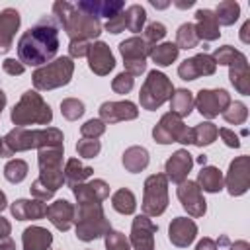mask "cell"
I'll return each mask as SVG.
<instances>
[{"instance_id":"1","label":"cell","mask_w":250,"mask_h":250,"mask_svg":"<svg viewBox=\"0 0 250 250\" xmlns=\"http://www.w3.org/2000/svg\"><path fill=\"white\" fill-rule=\"evenodd\" d=\"M59 51V25L55 18H43L33 27H29L18 41V57L25 66H43L55 59Z\"/></svg>"},{"instance_id":"2","label":"cell","mask_w":250,"mask_h":250,"mask_svg":"<svg viewBox=\"0 0 250 250\" xmlns=\"http://www.w3.org/2000/svg\"><path fill=\"white\" fill-rule=\"evenodd\" d=\"M62 146H45L39 148L37 162H39V178L31 184V195L35 199L47 201L55 195L59 188L64 184V172H62Z\"/></svg>"},{"instance_id":"3","label":"cell","mask_w":250,"mask_h":250,"mask_svg":"<svg viewBox=\"0 0 250 250\" xmlns=\"http://www.w3.org/2000/svg\"><path fill=\"white\" fill-rule=\"evenodd\" d=\"M53 18L57 21V25H61L66 35L70 37V41H90L96 39L102 33V23L100 20L82 14L80 10H76L74 4L68 2H55L53 4Z\"/></svg>"},{"instance_id":"4","label":"cell","mask_w":250,"mask_h":250,"mask_svg":"<svg viewBox=\"0 0 250 250\" xmlns=\"http://www.w3.org/2000/svg\"><path fill=\"white\" fill-rule=\"evenodd\" d=\"M4 152L2 156H12L29 148H45V146H62V133L55 127L47 129H25L16 127L2 139Z\"/></svg>"},{"instance_id":"5","label":"cell","mask_w":250,"mask_h":250,"mask_svg":"<svg viewBox=\"0 0 250 250\" xmlns=\"http://www.w3.org/2000/svg\"><path fill=\"white\" fill-rule=\"evenodd\" d=\"M74 225H76V236L82 242L96 240L100 236H105V232L111 229L109 221L105 219V213L102 209V203H78L74 207Z\"/></svg>"},{"instance_id":"6","label":"cell","mask_w":250,"mask_h":250,"mask_svg":"<svg viewBox=\"0 0 250 250\" xmlns=\"http://www.w3.org/2000/svg\"><path fill=\"white\" fill-rule=\"evenodd\" d=\"M10 117H12V121L18 127H25V125H49L51 119H53V111H51L49 104H45L43 98L35 90H27V92H23V96L20 98V102L14 105Z\"/></svg>"},{"instance_id":"7","label":"cell","mask_w":250,"mask_h":250,"mask_svg":"<svg viewBox=\"0 0 250 250\" xmlns=\"http://www.w3.org/2000/svg\"><path fill=\"white\" fill-rule=\"evenodd\" d=\"M74 62L70 57H59L53 62H47L39 66L33 72V86L37 90H55L61 86H66L72 78Z\"/></svg>"},{"instance_id":"8","label":"cell","mask_w":250,"mask_h":250,"mask_svg":"<svg viewBox=\"0 0 250 250\" xmlns=\"http://www.w3.org/2000/svg\"><path fill=\"white\" fill-rule=\"evenodd\" d=\"M172 92H174V86H172L170 78L160 70H150L145 78V84L141 86V92H139L141 107L148 109V111H154L164 102L170 100Z\"/></svg>"},{"instance_id":"9","label":"cell","mask_w":250,"mask_h":250,"mask_svg":"<svg viewBox=\"0 0 250 250\" xmlns=\"http://www.w3.org/2000/svg\"><path fill=\"white\" fill-rule=\"evenodd\" d=\"M168 207V180L164 174H152L145 180L143 215L158 217Z\"/></svg>"},{"instance_id":"10","label":"cell","mask_w":250,"mask_h":250,"mask_svg":"<svg viewBox=\"0 0 250 250\" xmlns=\"http://www.w3.org/2000/svg\"><path fill=\"white\" fill-rule=\"evenodd\" d=\"M152 137L160 145H170V143L191 145V141H193L191 127L184 125V121L178 115H174L172 111H168L160 117V121L152 129Z\"/></svg>"},{"instance_id":"11","label":"cell","mask_w":250,"mask_h":250,"mask_svg":"<svg viewBox=\"0 0 250 250\" xmlns=\"http://www.w3.org/2000/svg\"><path fill=\"white\" fill-rule=\"evenodd\" d=\"M119 51L125 61V72H129L131 76H139L146 70V57H148L150 47L145 43L143 37L133 35V37L121 41Z\"/></svg>"},{"instance_id":"12","label":"cell","mask_w":250,"mask_h":250,"mask_svg":"<svg viewBox=\"0 0 250 250\" xmlns=\"http://www.w3.org/2000/svg\"><path fill=\"white\" fill-rule=\"evenodd\" d=\"M225 186L230 195H242L250 188V156L242 154L229 164Z\"/></svg>"},{"instance_id":"13","label":"cell","mask_w":250,"mask_h":250,"mask_svg":"<svg viewBox=\"0 0 250 250\" xmlns=\"http://www.w3.org/2000/svg\"><path fill=\"white\" fill-rule=\"evenodd\" d=\"M230 104V94L223 88H217V90H199L197 98H195V105H197V111L207 117V119H213L217 117L219 113H223Z\"/></svg>"},{"instance_id":"14","label":"cell","mask_w":250,"mask_h":250,"mask_svg":"<svg viewBox=\"0 0 250 250\" xmlns=\"http://www.w3.org/2000/svg\"><path fill=\"white\" fill-rule=\"evenodd\" d=\"M178 199L182 203V207L188 211V215L191 217H203L205 211H207V203L203 199V193H201V188L197 186V182H191V180H186L182 184H178Z\"/></svg>"},{"instance_id":"15","label":"cell","mask_w":250,"mask_h":250,"mask_svg":"<svg viewBox=\"0 0 250 250\" xmlns=\"http://www.w3.org/2000/svg\"><path fill=\"white\" fill-rule=\"evenodd\" d=\"M158 227L146 217V215H137L131 225V238L129 244L133 250H154V234Z\"/></svg>"},{"instance_id":"16","label":"cell","mask_w":250,"mask_h":250,"mask_svg":"<svg viewBox=\"0 0 250 250\" xmlns=\"http://www.w3.org/2000/svg\"><path fill=\"white\" fill-rule=\"evenodd\" d=\"M217 70V62L209 53H199L191 59H186L178 66V74L182 80H197L201 76H211Z\"/></svg>"},{"instance_id":"17","label":"cell","mask_w":250,"mask_h":250,"mask_svg":"<svg viewBox=\"0 0 250 250\" xmlns=\"http://www.w3.org/2000/svg\"><path fill=\"white\" fill-rule=\"evenodd\" d=\"M88 66L94 74L98 76H105L109 74V70H113L115 66V59L111 55V49L104 43V41H92L90 49H88Z\"/></svg>"},{"instance_id":"18","label":"cell","mask_w":250,"mask_h":250,"mask_svg":"<svg viewBox=\"0 0 250 250\" xmlns=\"http://www.w3.org/2000/svg\"><path fill=\"white\" fill-rule=\"evenodd\" d=\"M191 166H193L191 154H189L186 148H180V150H176V152L166 160V164H164V172H166V174H164V176H166V180L172 182V184H182V182L188 180V174H189Z\"/></svg>"},{"instance_id":"19","label":"cell","mask_w":250,"mask_h":250,"mask_svg":"<svg viewBox=\"0 0 250 250\" xmlns=\"http://www.w3.org/2000/svg\"><path fill=\"white\" fill-rule=\"evenodd\" d=\"M139 109L133 102H104L100 105V119L104 123H119V121H129L137 119Z\"/></svg>"},{"instance_id":"20","label":"cell","mask_w":250,"mask_h":250,"mask_svg":"<svg viewBox=\"0 0 250 250\" xmlns=\"http://www.w3.org/2000/svg\"><path fill=\"white\" fill-rule=\"evenodd\" d=\"M197 236V225L188 217H176L168 227V238L174 246L186 248Z\"/></svg>"},{"instance_id":"21","label":"cell","mask_w":250,"mask_h":250,"mask_svg":"<svg viewBox=\"0 0 250 250\" xmlns=\"http://www.w3.org/2000/svg\"><path fill=\"white\" fill-rule=\"evenodd\" d=\"M74 6L82 14L92 16L96 20H100V18H107L109 20L115 14H119V12L125 10V4L121 0H113V2H109V0H84V2H78Z\"/></svg>"},{"instance_id":"22","label":"cell","mask_w":250,"mask_h":250,"mask_svg":"<svg viewBox=\"0 0 250 250\" xmlns=\"http://www.w3.org/2000/svg\"><path fill=\"white\" fill-rule=\"evenodd\" d=\"M72 193L78 203H102L104 199L109 197V186L104 180H92L74 186Z\"/></svg>"},{"instance_id":"23","label":"cell","mask_w":250,"mask_h":250,"mask_svg":"<svg viewBox=\"0 0 250 250\" xmlns=\"http://www.w3.org/2000/svg\"><path fill=\"white\" fill-rule=\"evenodd\" d=\"M20 12L14 8H6L0 12V55L8 53L14 43V35L20 27Z\"/></svg>"},{"instance_id":"24","label":"cell","mask_w":250,"mask_h":250,"mask_svg":"<svg viewBox=\"0 0 250 250\" xmlns=\"http://www.w3.org/2000/svg\"><path fill=\"white\" fill-rule=\"evenodd\" d=\"M74 205L72 203H68L66 199H57V201H53L49 207H47V219L53 223V227L55 229H59V230H68L70 227H72V223H74Z\"/></svg>"},{"instance_id":"25","label":"cell","mask_w":250,"mask_h":250,"mask_svg":"<svg viewBox=\"0 0 250 250\" xmlns=\"http://www.w3.org/2000/svg\"><path fill=\"white\" fill-rule=\"evenodd\" d=\"M47 203L41 201V199H16L12 205H10V211L12 215L18 219V221H33V219H43L47 215Z\"/></svg>"},{"instance_id":"26","label":"cell","mask_w":250,"mask_h":250,"mask_svg":"<svg viewBox=\"0 0 250 250\" xmlns=\"http://www.w3.org/2000/svg\"><path fill=\"white\" fill-rule=\"evenodd\" d=\"M195 33L199 39L203 41H215L221 37V31H219V21L215 18V12L213 10H207V8H201L195 12Z\"/></svg>"},{"instance_id":"27","label":"cell","mask_w":250,"mask_h":250,"mask_svg":"<svg viewBox=\"0 0 250 250\" xmlns=\"http://www.w3.org/2000/svg\"><path fill=\"white\" fill-rule=\"evenodd\" d=\"M23 250H49L53 234L43 227H27L21 234Z\"/></svg>"},{"instance_id":"28","label":"cell","mask_w":250,"mask_h":250,"mask_svg":"<svg viewBox=\"0 0 250 250\" xmlns=\"http://www.w3.org/2000/svg\"><path fill=\"white\" fill-rule=\"evenodd\" d=\"M148 160H150L148 158V150L145 146H129L123 152V158H121L125 170L131 172V174H137V172L145 170L148 166Z\"/></svg>"},{"instance_id":"29","label":"cell","mask_w":250,"mask_h":250,"mask_svg":"<svg viewBox=\"0 0 250 250\" xmlns=\"http://www.w3.org/2000/svg\"><path fill=\"white\" fill-rule=\"evenodd\" d=\"M62 172H64V184L70 186V189H72L74 186L84 184V182L94 174V168L84 166L78 158H70V160L66 162V166H64Z\"/></svg>"},{"instance_id":"30","label":"cell","mask_w":250,"mask_h":250,"mask_svg":"<svg viewBox=\"0 0 250 250\" xmlns=\"http://www.w3.org/2000/svg\"><path fill=\"white\" fill-rule=\"evenodd\" d=\"M193 105H195V98H193V94L189 90L180 88V90H174L172 92V96H170V109L180 119L182 117H188L191 113Z\"/></svg>"},{"instance_id":"31","label":"cell","mask_w":250,"mask_h":250,"mask_svg":"<svg viewBox=\"0 0 250 250\" xmlns=\"http://www.w3.org/2000/svg\"><path fill=\"white\" fill-rule=\"evenodd\" d=\"M197 186L203 189V191H209V193H217L223 189L225 186V178L221 174L219 168L215 166H203L199 176H197Z\"/></svg>"},{"instance_id":"32","label":"cell","mask_w":250,"mask_h":250,"mask_svg":"<svg viewBox=\"0 0 250 250\" xmlns=\"http://www.w3.org/2000/svg\"><path fill=\"white\" fill-rule=\"evenodd\" d=\"M229 78L230 84L234 86V90L242 96L250 94V68L248 62H240V64H232L229 66Z\"/></svg>"},{"instance_id":"33","label":"cell","mask_w":250,"mask_h":250,"mask_svg":"<svg viewBox=\"0 0 250 250\" xmlns=\"http://www.w3.org/2000/svg\"><path fill=\"white\" fill-rule=\"evenodd\" d=\"M178 53H180V49L176 47V43H160V45L150 47L148 57L158 66H168L178 59Z\"/></svg>"},{"instance_id":"34","label":"cell","mask_w":250,"mask_h":250,"mask_svg":"<svg viewBox=\"0 0 250 250\" xmlns=\"http://www.w3.org/2000/svg\"><path fill=\"white\" fill-rule=\"evenodd\" d=\"M111 207H113L117 213H121V215H131V213H135L137 199H135V195H133L131 189L121 188V189H117V191L111 195Z\"/></svg>"},{"instance_id":"35","label":"cell","mask_w":250,"mask_h":250,"mask_svg":"<svg viewBox=\"0 0 250 250\" xmlns=\"http://www.w3.org/2000/svg\"><path fill=\"white\" fill-rule=\"evenodd\" d=\"M217 125H213L211 121H203L195 127H191V135H193V141L191 145L195 146H207L211 145L215 139H217Z\"/></svg>"},{"instance_id":"36","label":"cell","mask_w":250,"mask_h":250,"mask_svg":"<svg viewBox=\"0 0 250 250\" xmlns=\"http://www.w3.org/2000/svg\"><path fill=\"white\" fill-rule=\"evenodd\" d=\"M238 16H240V6L234 0H225L215 10V18L219 25H232L238 20Z\"/></svg>"},{"instance_id":"37","label":"cell","mask_w":250,"mask_h":250,"mask_svg":"<svg viewBox=\"0 0 250 250\" xmlns=\"http://www.w3.org/2000/svg\"><path fill=\"white\" fill-rule=\"evenodd\" d=\"M199 45V37L195 33L193 23H182L176 31V47L178 49H195Z\"/></svg>"},{"instance_id":"38","label":"cell","mask_w":250,"mask_h":250,"mask_svg":"<svg viewBox=\"0 0 250 250\" xmlns=\"http://www.w3.org/2000/svg\"><path fill=\"white\" fill-rule=\"evenodd\" d=\"M211 57H213L215 62L225 64V66H232V64L246 62V57H244L240 51H236L234 47H230V45H223V47H219Z\"/></svg>"},{"instance_id":"39","label":"cell","mask_w":250,"mask_h":250,"mask_svg":"<svg viewBox=\"0 0 250 250\" xmlns=\"http://www.w3.org/2000/svg\"><path fill=\"white\" fill-rule=\"evenodd\" d=\"M125 18H127V29L133 31V33H139L143 31V25L146 21V12L143 6L139 4H131L127 10H125Z\"/></svg>"},{"instance_id":"40","label":"cell","mask_w":250,"mask_h":250,"mask_svg":"<svg viewBox=\"0 0 250 250\" xmlns=\"http://www.w3.org/2000/svg\"><path fill=\"white\" fill-rule=\"evenodd\" d=\"M27 176V162L21 158H14L4 166V178L10 184H20Z\"/></svg>"},{"instance_id":"41","label":"cell","mask_w":250,"mask_h":250,"mask_svg":"<svg viewBox=\"0 0 250 250\" xmlns=\"http://www.w3.org/2000/svg\"><path fill=\"white\" fill-rule=\"evenodd\" d=\"M225 117L227 123L230 125H242L246 119H248V107L242 104V102H230L229 107L221 113Z\"/></svg>"},{"instance_id":"42","label":"cell","mask_w":250,"mask_h":250,"mask_svg":"<svg viewBox=\"0 0 250 250\" xmlns=\"http://www.w3.org/2000/svg\"><path fill=\"white\" fill-rule=\"evenodd\" d=\"M61 111H62V117H66L68 121H76L84 113V104L76 98H66L61 102Z\"/></svg>"},{"instance_id":"43","label":"cell","mask_w":250,"mask_h":250,"mask_svg":"<svg viewBox=\"0 0 250 250\" xmlns=\"http://www.w3.org/2000/svg\"><path fill=\"white\" fill-rule=\"evenodd\" d=\"M105 248L107 250H133L129 240H127V236L123 232L111 230V229L105 232Z\"/></svg>"},{"instance_id":"44","label":"cell","mask_w":250,"mask_h":250,"mask_svg":"<svg viewBox=\"0 0 250 250\" xmlns=\"http://www.w3.org/2000/svg\"><path fill=\"white\" fill-rule=\"evenodd\" d=\"M166 35V25L164 23H160V21H152V23H148L146 25V29H145V43L148 45V47H154L162 37Z\"/></svg>"},{"instance_id":"45","label":"cell","mask_w":250,"mask_h":250,"mask_svg":"<svg viewBox=\"0 0 250 250\" xmlns=\"http://www.w3.org/2000/svg\"><path fill=\"white\" fill-rule=\"evenodd\" d=\"M105 133V123L102 119H88L80 127V135L84 139H100Z\"/></svg>"},{"instance_id":"46","label":"cell","mask_w":250,"mask_h":250,"mask_svg":"<svg viewBox=\"0 0 250 250\" xmlns=\"http://www.w3.org/2000/svg\"><path fill=\"white\" fill-rule=\"evenodd\" d=\"M102 150V145L98 139H80L78 145H76V152L82 156V158H94L98 156V152Z\"/></svg>"},{"instance_id":"47","label":"cell","mask_w":250,"mask_h":250,"mask_svg":"<svg viewBox=\"0 0 250 250\" xmlns=\"http://www.w3.org/2000/svg\"><path fill=\"white\" fill-rule=\"evenodd\" d=\"M133 84H135V76H131L129 72H119L115 78H113V82H111V88H113V92L115 94H129L131 90H133Z\"/></svg>"},{"instance_id":"48","label":"cell","mask_w":250,"mask_h":250,"mask_svg":"<svg viewBox=\"0 0 250 250\" xmlns=\"http://www.w3.org/2000/svg\"><path fill=\"white\" fill-rule=\"evenodd\" d=\"M125 27H127L125 10L119 12V14H115L113 18H109V20L105 21V29H107L109 33H121V31H125Z\"/></svg>"},{"instance_id":"49","label":"cell","mask_w":250,"mask_h":250,"mask_svg":"<svg viewBox=\"0 0 250 250\" xmlns=\"http://www.w3.org/2000/svg\"><path fill=\"white\" fill-rule=\"evenodd\" d=\"M90 45H92L90 41H70V43H68V55H70V59L86 57Z\"/></svg>"},{"instance_id":"50","label":"cell","mask_w":250,"mask_h":250,"mask_svg":"<svg viewBox=\"0 0 250 250\" xmlns=\"http://www.w3.org/2000/svg\"><path fill=\"white\" fill-rule=\"evenodd\" d=\"M2 68H4V72L10 74V76H20V74H23V70H25V66H23L20 61H16V59H6V61L2 62Z\"/></svg>"},{"instance_id":"51","label":"cell","mask_w":250,"mask_h":250,"mask_svg":"<svg viewBox=\"0 0 250 250\" xmlns=\"http://www.w3.org/2000/svg\"><path fill=\"white\" fill-rule=\"evenodd\" d=\"M217 135H221V139L225 141L227 146H230V148H238V146H240L238 135H236L234 131H230V129H227V127H221V129L217 131Z\"/></svg>"},{"instance_id":"52","label":"cell","mask_w":250,"mask_h":250,"mask_svg":"<svg viewBox=\"0 0 250 250\" xmlns=\"http://www.w3.org/2000/svg\"><path fill=\"white\" fill-rule=\"evenodd\" d=\"M195 250H217V242L213 240V238H201L199 242H197V246H195Z\"/></svg>"},{"instance_id":"53","label":"cell","mask_w":250,"mask_h":250,"mask_svg":"<svg viewBox=\"0 0 250 250\" xmlns=\"http://www.w3.org/2000/svg\"><path fill=\"white\" fill-rule=\"evenodd\" d=\"M10 232H12V225H10V221L4 219V217H0V240L8 238Z\"/></svg>"},{"instance_id":"54","label":"cell","mask_w":250,"mask_h":250,"mask_svg":"<svg viewBox=\"0 0 250 250\" xmlns=\"http://www.w3.org/2000/svg\"><path fill=\"white\" fill-rule=\"evenodd\" d=\"M229 250H250V244L246 240H236V242L229 244Z\"/></svg>"},{"instance_id":"55","label":"cell","mask_w":250,"mask_h":250,"mask_svg":"<svg viewBox=\"0 0 250 250\" xmlns=\"http://www.w3.org/2000/svg\"><path fill=\"white\" fill-rule=\"evenodd\" d=\"M248 29H250V20H248V21H244V25H242V29H240V39H242V43H250Z\"/></svg>"},{"instance_id":"56","label":"cell","mask_w":250,"mask_h":250,"mask_svg":"<svg viewBox=\"0 0 250 250\" xmlns=\"http://www.w3.org/2000/svg\"><path fill=\"white\" fill-rule=\"evenodd\" d=\"M0 250H16V242L8 236V238L0 240Z\"/></svg>"},{"instance_id":"57","label":"cell","mask_w":250,"mask_h":250,"mask_svg":"<svg viewBox=\"0 0 250 250\" xmlns=\"http://www.w3.org/2000/svg\"><path fill=\"white\" fill-rule=\"evenodd\" d=\"M8 207V199H6V193L0 189V211H4Z\"/></svg>"},{"instance_id":"58","label":"cell","mask_w":250,"mask_h":250,"mask_svg":"<svg viewBox=\"0 0 250 250\" xmlns=\"http://www.w3.org/2000/svg\"><path fill=\"white\" fill-rule=\"evenodd\" d=\"M4 105H6V94H4V90L0 88V115H2V109H4Z\"/></svg>"},{"instance_id":"59","label":"cell","mask_w":250,"mask_h":250,"mask_svg":"<svg viewBox=\"0 0 250 250\" xmlns=\"http://www.w3.org/2000/svg\"><path fill=\"white\" fill-rule=\"evenodd\" d=\"M178 8H189V6H193V0H188V2H174Z\"/></svg>"},{"instance_id":"60","label":"cell","mask_w":250,"mask_h":250,"mask_svg":"<svg viewBox=\"0 0 250 250\" xmlns=\"http://www.w3.org/2000/svg\"><path fill=\"white\" fill-rule=\"evenodd\" d=\"M217 244H219V246H229L230 242H229V238H227V234H223V236H221V238L217 240Z\"/></svg>"},{"instance_id":"61","label":"cell","mask_w":250,"mask_h":250,"mask_svg":"<svg viewBox=\"0 0 250 250\" xmlns=\"http://www.w3.org/2000/svg\"><path fill=\"white\" fill-rule=\"evenodd\" d=\"M150 4H152L154 8H166V6H168V2H154V0H152Z\"/></svg>"},{"instance_id":"62","label":"cell","mask_w":250,"mask_h":250,"mask_svg":"<svg viewBox=\"0 0 250 250\" xmlns=\"http://www.w3.org/2000/svg\"><path fill=\"white\" fill-rule=\"evenodd\" d=\"M197 162H199L201 166H205V162H207V156H205V154H201V156L197 158Z\"/></svg>"},{"instance_id":"63","label":"cell","mask_w":250,"mask_h":250,"mask_svg":"<svg viewBox=\"0 0 250 250\" xmlns=\"http://www.w3.org/2000/svg\"><path fill=\"white\" fill-rule=\"evenodd\" d=\"M2 152H4V143H2V139H0V156H2Z\"/></svg>"}]
</instances>
